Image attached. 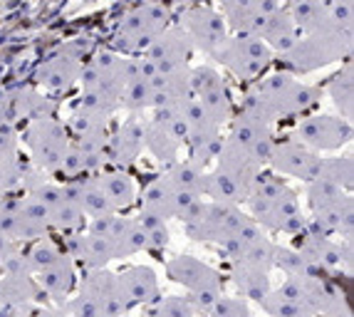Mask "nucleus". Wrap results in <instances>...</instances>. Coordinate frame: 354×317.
Instances as JSON below:
<instances>
[{"instance_id":"obj_16","label":"nucleus","mask_w":354,"mask_h":317,"mask_svg":"<svg viewBox=\"0 0 354 317\" xmlns=\"http://www.w3.org/2000/svg\"><path fill=\"white\" fill-rule=\"evenodd\" d=\"M233 280H236L238 290H241L245 298L260 300L270 293V268L258 263H250V260H233Z\"/></svg>"},{"instance_id":"obj_3","label":"nucleus","mask_w":354,"mask_h":317,"mask_svg":"<svg viewBox=\"0 0 354 317\" xmlns=\"http://www.w3.org/2000/svg\"><path fill=\"white\" fill-rule=\"evenodd\" d=\"M216 60L223 62V65L236 77H241V80H255V77L263 75V70L272 62V53L260 37L241 33V35L233 37V40L223 42V47L218 50Z\"/></svg>"},{"instance_id":"obj_4","label":"nucleus","mask_w":354,"mask_h":317,"mask_svg":"<svg viewBox=\"0 0 354 317\" xmlns=\"http://www.w3.org/2000/svg\"><path fill=\"white\" fill-rule=\"evenodd\" d=\"M166 30V10L159 6L139 8L122 20L117 33V45L124 53H147L151 42Z\"/></svg>"},{"instance_id":"obj_33","label":"nucleus","mask_w":354,"mask_h":317,"mask_svg":"<svg viewBox=\"0 0 354 317\" xmlns=\"http://www.w3.org/2000/svg\"><path fill=\"white\" fill-rule=\"evenodd\" d=\"M12 251H15V248H12V243L8 241L6 235L0 233V255H8V253H12Z\"/></svg>"},{"instance_id":"obj_18","label":"nucleus","mask_w":354,"mask_h":317,"mask_svg":"<svg viewBox=\"0 0 354 317\" xmlns=\"http://www.w3.org/2000/svg\"><path fill=\"white\" fill-rule=\"evenodd\" d=\"M144 144L149 147V152L159 158L161 164H176L178 154H181V141L166 129L159 119H149V124L144 127Z\"/></svg>"},{"instance_id":"obj_34","label":"nucleus","mask_w":354,"mask_h":317,"mask_svg":"<svg viewBox=\"0 0 354 317\" xmlns=\"http://www.w3.org/2000/svg\"><path fill=\"white\" fill-rule=\"evenodd\" d=\"M18 317H28V315H18Z\"/></svg>"},{"instance_id":"obj_19","label":"nucleus","mask_w":354,"mask_h":317,"mask_svg":"<svg viewBox=\"0 0 354 317\" xmlns=\"http://www.w3.org/2000/svg\"><path fill=\"white\" fill-rule=\"evenodd\" d=\"M142 211L153 213V216L164 218V221L166 218H176V208H174V186L169 183V179L161 176L144 188Z\"/></svg>"},{"instance_id":"obj_29","label":"nucleus","mask_w":354,"mask_h":317,"mask_svg":"<svg viewBox=\"0 0 354 317\" xmlns=\"http://www.w3.org/2000/svg\"><path fill=\"white\" fill-rule=\"evenodd\" d=\"M62 317H106V315L89 295L77 293V298L62 302Z\"/></svg>"},{"instance_id":"obj_8","label":"nucleus","mask_w":354,"mask_h":317,"mask_svg":"<svg viewBox=\"0 0 354 317\" xmlns=\"http://www.w3.org/2000/svg\"><path fill=\"white\" fill-rule=\"evenodd\" d=\"M191 97L203 107V112L216 124L230 119V100L225 82L211 67H196L191 70Z\"/></svg>"},{"instance_id":"obj_28","label":"nucleus","mask_w":354,"mask_h":317,"mask_svg":"<svg viewBox=\"0 0 354 317\" xmlns=\"http://www.w3.org/2000/svg\"><path fill=\"white\" fill-rule=\"evenodd\" d=\"M136 224L142 226L144 235H147V248H151V251H164V248L169 246V228H166L164 218L142 211V216H139Z\"/></svg>"},{"instance_id":"obj_12","label":"nucleus","mask_w":354,"mask_h":317,"mask_svg":"<svg viewBox=\"0 0 354 317\" xmlns=\"http://www.w3.org/2000/svg\"><path fill=\"white\" fill-rule=\"evenodd\" d=\"M191 50H194V45H191L189 35L183 33V28H171L164 30L144 55L151 60L159 72H174L178 67H186Z\"/></svg>"},{"instance_id":"obj_10","label":"nucleus","mask_w":354,"mask_h":317,"mask_svg":"<svg viewBox=\"0 0 354 317\" xmlns=\"http://www.w3.org/2000/svg\"><path fill=\"white\" fill-rule=\"evenodd\" d=\"M352 139V127L347 119L337 117H305L297 127V141L310 149H339Z\"/></svg>"},{"instance_id":"obj_32","label":"nucleus","mask_w":354,"mask_h":317,"mask_svg":"<svg viewBox=\"0 0 354 317\" xmlns=\"http://www.w3.org/2000/svg\"><path fill=\"white\" fill-rule=\"evenodd\" d=\"M28 317H62V312H57V310H48V307H42V310L30 312Z\"/></svg>"},{"instance_id":"obj_15","label":"nucleus","mask_w":354,"mask_h":317,"mask_svg":"<svg viewBox=\"0 0 354 317\" xmlns=\"http://www.w3.org/2000/svg\"><path fill=\"white\" fill-rule=\"evenodd\" d=\"M144 149V124L136 119L122 124V129L117 132L112 141H106V158L114 164H131Z\"/></svg>"},{"instance_id":"obj_27","label":"nucleus","mask_w":354,"mask_h":317,"mask_svg":"<svg viewBox=\"0 0 354 317\" xmlns=\"http://www.w3.org/2000/svg\"><path fill=\"white\" fill-rule=\"evenodd\" d=\"M319 176L327 179V181H332V183H337V186L344 188V191H349V188H352V158L349 156L322 158Z\"/></svg>"},{"instance_id":"obj_23","label":"nucleus","mask_w":354,"mask_h":317,"mask_svg":"<svg viewBox=\"0 0 354 317\" xmlns=\"http://www.w3.org/2000/svg\"><path fill=\"white\" fill-rule=\"evenodd\" d=\"M272 265L280 268L288 278H307L310 273L317 268L310 260H305L295 248H283V246H272Z\"/></svg>"},{"instance_id":"obj_7","label":"nucleus","mask_w":354,"mask_h":317,"mask_svg":"<svg viewBox=\"0 0 354 317\" xmlns=\"http://www.w3.org/2000/svg\"><path fill=\"white\" fill-rule=\"evenodd\" d=\"M225 141H230L233 147H238L241 152L248 154L255 164L263 166L270 161L272 141L275 139H272L270 124L260 122V119L241 112L236 119H233V124H230V134Z\"/></svg>"},{"instance_id":"obj_17","label":"nucleus","mask_w":354,"mask_h":317,"mask_svg":"<svg viewBox=\"0 0 354 317\" xmlns=\"http://www.w3.org/2000/svg\"><path fill=\"white\" fill-rule=\"evenodd\" d=\"M35 282L40 285V290L48 295V298L57 300L59 305H62L65 298L70 295L72 285H75V263H72V258L65 253V255H62L53 268L37 273Z\"/></svg>"},{"instance_id":"obj_20","label":"nucleus","mask_w":354,"mask_h":317,"mask_svg":"<svg viewBox=\"0 0 354 317\" xmlns=\"http://www.w3.org/2000/svg\"><path fill=\"white\" fill-rule=\"evenodd\" d=\"M80 75V65L77 60L72 57H53L48 65H42L40 72H37V80L48 89H55V92H62V89H70V84L77 80Z\"/></svg>"},{"instance_id":"obj_11","label":"nucleus","mask_w":354,"mask_h":317,"mask_svg":"<svg viewBox=\"0 0 354 317\" xmlns=\"http://www.w3.org/2000/svg\"><path fill=\"white\" fill-rule=\"evenodd\" d=\"M183 33L189 35L191 45L201 47L203 53L218 55V50L223 47L225 37V23L218 12L208 10V8H194L186 12V23H183Z\"/></svg>"},{"instance_id":"obj_22","label":"nucleus","mask_w":354,"mask_h":317,"mask_svg":"<svg viewBox=\"0 0 354 317\" xmlns=\"http://www.w3.org/2000/svg\"><path fill=\"white\" fill-rule=\"evenodd\" d=\"M169 179L176 191H189V194L203 196V181H206V174L198 164L194 161H176L171 164V169L164 174Z\"/></svg>"},{"instance_id":"obj_13","label":"nucleus","mask_w":354,"mask_h":317,"mask_svg":"<svg viewBox=\"0 0 354 317\" xmlns=\"http://www.w3.org/2000/svg\"><path fill=\"white\" fill-rule=\"evenodd\" d=\"M166 275L171 278L174 282H178V285H183V288L189 290V295L208 288L223 290V275L216 268L191 258V255H178V258L169 260Z\"/></svg>"},{"instance_id":"obj_1","label":"nucleus","mask_w":354,"mask_h":317,"mask_svg":"<svg viewBox=\"0 0 354 317\" xmlns=\"http://www.w3.org/2000/svg\"><path fill=\"white\" fill-rule=\"evenodd\" d=\"M245 201H248L253 221L258 226L290 235L305 230L307 221L302 218L300 201L285 186L283 179L272 176V174H258Z\"/></svg>"},{"instance_id":"obj_5","label":"nucleus","mask_w":354,"mask_h":317,"mask_svg":"<svg viewBox=\"0 0 354 317\" xmlns=\"http://www.w3.org/2000/svg\"><path fill=\"white\" fill-rule=\"evenodd\" d=\"M28 147L32 152V158L35 164L42 166L48 171H59V164H62V156H65L67 149V132L65 127L53 117H37L30 124L28 134Z\"/></svg>"},{"instance_id":"obj_9","label":"nucleus","mask_w":354,"mask_h":317,"mask_svg":"<svg viewBox=\"0 0 354 317\" xmlns=\"http://www.w3.org/2000/svg\"><path fill=\"white\" fill-rule=\"evenodd\" d=\"M80 293L95 300L106 317H122L124 312H129V302L119 288L117 273H109L104 268H92L84 273L82 282H80Z\"/></svg>"},{"instance_id":"obj_14","label":"nucleus","mask_w":354,"mask_h":317,"mask_svg":"<svg viewBox=\"0 0 354 317\" xmlns=\"http://www.w3.org/2000/svg\"><path fill=\"white\" fill-rule=\"evenodd\" d=\"M117 280L129 307L151 305L159 300V280L149 265H131L127 271L117 273Z\"/></svg>"},{"instance_id":"obj_30","label":"nucleus","mask_w":354,"mask_h":317,"mask_svg":"<svg viewBox=\"0 0 354 317\" xmlns=\"http://www.w3.org/2000/svg\"><path fill=\"white\" fill-rule=\"evenodd\" d=\"M153 317H194V307H191L189 298L169 295V298L156 300V312H153Z\"/></svg>"},{"instance_id":"obj_2","label":"nucleus","mask_w":354,"mask_h":317,"mask_svg":"<svg viewBox=\"0 0 354 317\" xmlns=\"http://www.w3.org/2000/svg\"><path fill=\"white\" fill-rule=\"evenodd\" d=\"M183 119H186V141L191 147V158L194 164H198L203 169L206 164H211L213 158L218 156L221 147H223V136H221V124H216L203 107L191 97L189 102L181 105Z\"/></svg>"},{"instance_id":"obj_25","label":"nucleus","mask_w":354,"mask_h":317,"mask_svg":"<svg viewBox=\"0 0 354 317\" xmlns=\"http://www.w3.org/2000/svg\"><path fill=\"white\" fill-rule=\"evenodd\" d=\"M65 253L59 251L55 243L50 241H37L35 246L30 248L28 255H25V260H28V268L30 273H42V271H48V268H53L55 263H57L59 258H62Z\"/></svg>"},{"instance_id":"obj_26","label":"nucleus","mask_w":354,"mask_h":317,"mask_svg":"<svg viewBox=\"0 0 354 317\" xmlns=\"http://www.w3.org/2000/svg\"><path fill=\"white\" fill-rule=\"evenodd\" d=\"M122 105L127 107V109H147V107H151V82L149 80H144V77L134 75L129 80V82L124 84V92H122Z\"/></svg>"},{"instance_id":"obj_24","label":"nucleus","mask_w":354,"mask_h":317,"mask_svg":"<svg viewBox=\"0 0 354 317\" xmlns=\"http://www.w3.org/2000/svg\"><path fill=\"white\" fill-rule=\"evenodd\" d=\"M327 92L332 94L337 109L342 112V117L352 119V67H344V72L332 77V82L327 84Z\"/></svg>"},{"instance_id":"obj_31","label":"nucleus","mask_w":354,"mask_h":317,"mask_svg":"<svg viewBox=\"0 0 354 317\" xmlns=\"http://www.w3.org/2000/svg\"><path fill=\"white\" fill-rule=\"evenodd\" d=\"M211 317H250V307L243 298H223L221 295L218 302L208 312Z\"/></svg>"},{"instance_id":"obj_6","label":"nucleus","mask_w":354,"mask_h":317,"mask_svg":"<svg viewBox=\"0 0 354 317\" xmlns=\"http://www.w3.org/2000/svg\"><path fill=\"white\" fill-rule=\"evenodd\" d=\"M272 169L285 176H295L302 181H313L319 176V166H322V158L315 149L305 147L302 141L297 139H283V141H272V154L270 161Z\"/></svg>"},{"instance_id":"obj_21","label":"nucleus","mask_w":354,"mask_h":317,"mask_svg":"<svg viewBox=\"0 0 354 317\" xmlns=\"http://www.w3.org/2000/svg\"><path fill=\"white\" fill-rule=\"evenodd\" d=\"M102 191L106 194L109 203H112L114 211H122V208H129L136 199V186L127 174L122 171H109V174H102L97 176Z\"/></svg>"}]
</instances>
